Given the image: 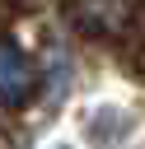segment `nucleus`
<instances>
[{
  "label": "nucleus",
  "instance_id": "obj_1",
  "mask_svg": "<svg viewBox=\"0 0 145 149\" xmlns=\"http://www.w3.org/2000/svg\"><path fill=\"white\" fill-rule=\"evenodd\" d=\"M23 93H28V61L9 42H0V102H19Z\"/></svg>",
  "mask_w": 145,
  "mask_h": 149
}]
</instances>
